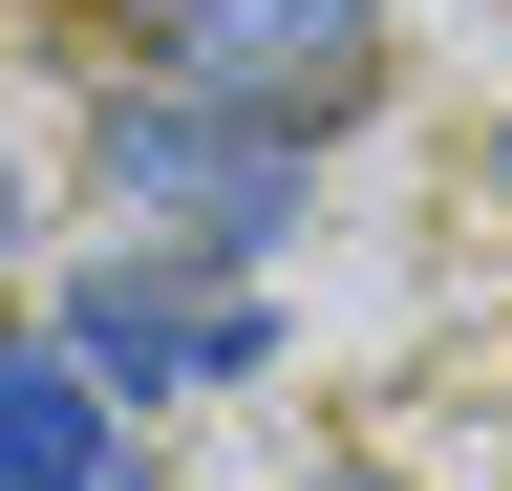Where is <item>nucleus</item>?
I'll return each mask as SVG.
<instances>
[{
    "label": "nucleus",
    "mask_w": 512,
    "mask_h": 491,
    "mask_svg": "<svg viewBox=\"0 0 512 491\" xmlns=\"http://www.w3.org/2000/svg\"><path fill=\"white\" fill-rule=\"evenodd\" d=\"M491 171H512V129H491Z\"/></svg>",
    "instance_id": "nucleus-7"
},
{
    "label": "nucleus",
    "mask_w": 512,
    "mask_h": 491,
    "mask_svg": "<svg viewBox=\"0 0 512 491\" xmlns=\"http://www.w3.org/2000/svg\"><path fill=\"white\" fill-rule=\"evenodd\" d=\"M128 43H171L192 86L278 107V129H342L384 65V0H128Z\"/></svg>",
    "instance_id": "nucleus-3"
},
{
    "label": "nucleus",
    "mask_w": 512,
    "mask_h": 491,
    "mask_svg": "<svg viewBox=\"0 0 512 491\" xmlns=\"http://www.w3.org/2000/svg\"><path fill=\"white\" fill-rule=\"evenodd\" d=\"M0 257H22V171H0Z\"/></svg>",
    "instance_id": "nucleus-5"
},
{
    "label": "nucleus",
    "mask_w": 512,
    "mask_h": 491,
    "mask_svg": "<svg viewBox=\"0 0 512 491\" xmlns=\"http://www.w3.org/2000/svg\"><path fill=\"white\" fill-rule=\"evenodd\" d=\"M320 491H384V470H320Z\"/></svg>",
    "instance_id": "nucleus-6"
},
{
    "label": "nucleus",
    "mask_w": 512,
    "mask_h": 491,
    "mask_svg": "<svg viewBox=\"0 0 512 491\" xmlns=\"http://www.w3.org/2000/svg\"><path fill=\"white\" fill-rule=\"evenodd\" d=\"M107 193L128 214H171L192 235V257H278V235H299V129H278V107H235V86H107Z\"/></svg>",
    "instance_id": "nucleus-1"
},
{
    "label": "nucleus",
    "mask_w": 512,
    "mask_h": 491,
    "mask_svg": "<svg viewBox=\"0 0 512 491\" xmlns=\"http://www.w3.org/2000/svg\"><path fill=\"white\" fill-rule=\"evenodd\" d=\"M0 491H150V406H107L64 342H0Z\"/></svg>",
    "instance_id": "nucleus-4"
},
{
    "label": "nucleus",
    "mask_w": 512,
    "mask_h": 491,
    "mask_svg": "<svg viewBox=\"0 0 512 491\" xmlns=\"http://www.w3.org/2000/svg\"><path fill=\"white\" fill-rule=\"evenodd\" d=\"M64 363H86L107 406L256 385V363H278V299L256 278H171V257H64Z\"/></svg>",
    "instance_id": "nucleus-2"
}]
</instances>
